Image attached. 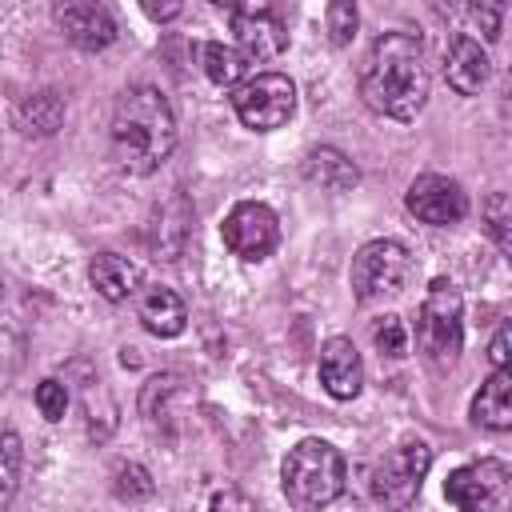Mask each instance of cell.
Listing matches in <instances>:
<instances>
[{
  "label": "cell",
  "instance_id": "7402d4cb",
  "mask_svg": "<svg viewBox=\"0 0 512 512\" xmlns=\"http://www.w3.org/2000/svg\"><path fill=\"white\" fill-rule=\"evenodd\" d=\"M372 344H376V352H380V356L400 360V356L408 352V332H404V320H400V316H380V320L372 324Z\"/></svg>",
  "mask_w": 512,
  "mask_h": 512
},
{
  "label": "cell",
  "instance_id": "e0dca14e",
  "mask_svg": "<svg viewBox=\"0 0 512 512\" xmlns=\"http://www.w3.org/2000/svg\"><path fill=\"white\" fill-rule=\"evenodd\" d=\"M472 420L484 424V428H492V432L512 428V372L508 368L492 372L480 384V392L472 400Z\"/></svg>",
  "mask_w": 512,
  "mask_h": 512
},
{
  "label": "cell",
  "instance_id": "ba28073f",
  "mask_svg": "<svg viewBox=\"0 0 512 512\" xmlns=\"http://www.w3.org/2000/svg\"><path fill=\"white\" fill-rule=\"evenodd\" d=\"M512 488V468L504 460H476L444 480V496L456 512H500Z\"/></svg>",
  "mask_w": 512,
  "mask_h": 512
},
{
  "label": "cell",
  "instance_id": "d4e9b609",
  "mask_svg": "<svg viewBox=\"0 0 512 512\" xmlns=\"http://www.w3.org/2000/svg\"><path fill=\"white\" fill-rule=\"evenodd\" d=\"M484 220H488L492 240H496L500 248H508V220H512V212H508V196H504V192H492V196L484 200Z\"/></svg>",
  "mask_w": 512,
  "mask_h": 512
},
{
  "label": "cell",
  "instance_id": "484cf974",
  "mask_svg": "<svg viewBox=\"0 0 512 512\" xmlns=\"http://www.w3.org/2000/svg\"><path fill=\"white\" fill-rule=\"evenodd\" d=\"M116 496L136 500V496H152V480L140 464H120L116 468Z\"/></svg>",
  "mask_w": 512,
  "mask_h": 512
},
{
  "label": "cell",
  "instance_id": "7c38bea8",
  "mask_svg": "<svg viewBox=\"0 0 512 512\" xmlns=\"http://www.w3.org/2000/svg\"><path fill=\"white\" fill-rule=\"evenodd\" d=\"M52 16H56L60 32H64L76 48H84V52H100V48H108V44L116 40V20H112V12H108L104 4L68 0V4H56Z\"/></svg>",
  "mask_w": 512,
  "mask_h": 512
},
{
  "label": "cell",
  "instance_id": "ffe728a7",
  "mask_svg": "<svg viewBox=\"0 0 512 512\" xmlns=\"http://www.w3.org/2000/svg\"><path fill=\"white\" fill-rule=\"evenodd\" d=\"M200 64L216 88H236V84H244V72H248V60L232 44H220V40L200 44Z\"/></svg>",
  "mask_w": 512,
  "mask_h": 512
},
{
  "label": "cell",
  "instance_id": "4316f807",
  "mask_svg": "<svg viewBox=\"0 0 512 512\" xmlns=\"http://www.w3.org/2000/svg\"><path fill=\"white\" fill-rule=\"evenodd\" d=\"M208 512H260V504L248 492H240V488H224V492L212 496Z\"/></svg>",
  "mask_w": 512,
  "mask_h": 512
},
{
  "label": "cell",
  "instance_id": "30bf717a",
  "mask_svg": "<svg viewBox=\"0 0 512 512\" xmlns=\"http://www.w3.org/2000/svg\"><path fill=\"white\" fill-rule=\"evenodd\" d=\"M228 20H232V32H236V52L248 60V64H260V60H272L288 48V32H284V20L264 8V4H244V8H228Z\"/></svg>",
  "mask_w": 512,
  "mask_h": 512
},
{
  "label": "cell",
  "instance_id": "9a60e30c",
  "mask_svg": "<svg viewBox=\"0 0 512 512\" xmlns=\"http://www.w3.org/2000/svg\"><path fill=\"white\" fill-rule=\"evenodd\" d=\"M88 280H92V288H96L108 304H124V300H132L136 288H140V268H136L128 256H120V252H100V256H92V264H88Z\"/></svg>",
  "mask_w": 512,
  "mask_h": 512
},
{
  "label": "cell",
  "instance_id": "f546056e",
  "mask_svg": "<svg viewBox=\"0 0 512 512\" xmlns=\"http://www.w3.org/2000/svg\"><path fill=\"white\" fill-rule=\"evenodd\" d=\"M144 12H148L152 20H172V16L180 12V4H144Z\"/></svg>",
  "mask_w": 512,
  "mask_h": 512
},
{
  "label": "cell",
  "instance_id": "44dd1931",
  "mask_svg": "<svg viewBox=\"0 0 512 512\" xmlns=\"http://www.w3.org/2000/svg\"><path fill=\"white\" fill-rule=\"evenodd\" d=\"M20 464H24V444L16 432H0V512H8L16 484H20Z\"/></svg>",
  "mask_w": 512,
  "mask_h": 512
},
{
  "label": "cell",
  "instance_id": "3957f363",
  "mask_svg": "<svg viewBox=\"0 0 512 512\" xmlns=\"http://www.w3.org/2000/svg\"><path fill=\"white\" fill-rule=\"evenodd\" d=\"M280 484L300 512H316L344 492V456L328 440H300L284 456Z\"/></svg>",
  "mask_w": 512,
  "mask_h": 512
},
{
  "label": "cell",
  "instance_id": "6da1fadb",
  "mask_svg": "<svg viewBox=\"0 0 512 512\" xmlns=\"http://www.w3.org/2000/svg\"><path fill=\"white\" fill-rule=\"evenodd\" d=\"M432 76L424 44L412 32H380L360 64V96L372 112L412 120L428 100Z\"/></svg>",
  "mask_w": 512,
  "mask_h": 512
},
{
  "label": "cell",
  "instance_id": "7a4b0ae2",
  "mask_svg": "<svg viewBox=\"0 0 512 512\" xmlns=\"http://www.w3.org/2000/svg\"><path fill=\"white\" fill-rule=\"evenodd\" d=\"M108 140H112V160L120 172L128 176L156 172L176 148V116H172L168 96L152 84L124 88L112 108Z\"/></svg>",
  "mask_w": 512,
  "mask_h": 512
},
{
  "label": "cell",
  "instance_id": "603a6c76",
  "mask_svg": "<svg viewBox=\"0 0 512 512\" xmlns=\"http://www.w3.org/2000/svg\"><path fill=\"white\" fill-rule=\"evenodd\" d=\"M328 32H332V44H348L352 36H356V4L352 0H332L328 4Z\"/></svg>",
  "mask_w": 512,
  "mask_h": 512
},
{
  "label": "cell",
  "instance_id": "52a82bcc",
  "mask_svg": "<svg viewBox=\"0 0 512 512\" xmlns=\"http://www.w3.org/2000/svg\"><path fill=\"white\" fill-rule=\"evenodd\" d=\"M432 468V448L424 440H404L396 444L388 456H380V464L372 468V500L400 512L416 500L424 476Z\"/></svg>",
  "mask_w": 512,
  "mask_h": 512
},
{
  "label": "cell",
  "instance_id": "5bb4252c",
  "mask_svg": "<svg viewBox=\"0 0 512 512\" xmlns=\"http://www.w3.org/2000/svg\"><path fill=\"white\" fill-rule=\"evenodd\" d=\"M488 52L480 48V40H472L468 32H456L448 40V52H444V76L448 84L460 92V96H476L484 84H488Z\"/></svg>",
  "mask_w": 512,
  "mask_h": 512
},
{
  "label": "cell",
  "instance_id": "4fadbf2b",
  "mask_svg": "<svg viewBox=\"0 0 512 512\" xmlns=\"http://www.w3.org/2000/svg\"><path fill=\"white\" fill-rule=\"evenodd\" d=\"M320 384L332 400H352L364 384V364H360V352L348 336H332L324 348H320Z\"/></svg>",
  "mask_w": 512,
  "mask_h": 512
},
{
  "label": "cell",
  "instance_id": "8fae6325",
  "mask_svg": "<svg viewBox=\"0 0 512 512\" xmlns=\"http://www.w3.org/2000/svg\"><path fill=\"white\" fill-rule=\"evenodd\" d=\"M404 204H408V212H412L416 220L436 224V228L456 224V220L468 216V196H464V188H460L456 180L440 176V172H424V176H416V180L408 184Z\"/></svg>",
  "mask_w": 512,
  "mask_h": 512
},
{
  "label": "cell",
  "instance_id": "8992f818",
  "mask_svg": "<svg viewBox=\"0 0 512 512\" xmlns=\"http://www.w3.org/2000/svg\"><path fill=\"white\" fill-rule=\"evenodd\" d=\"M232 108L244 128L272 132L296 112V84L284 72H256L232 88Z\"/></svg>",
  "mask_w": 512,
  "mask_h": 512
},
{
  "label": "cell",
  "instance_id": "9c48e42d",
  "mask_svg": "<svg viewBox=\"0 0 512 512\" xmlns=\"http://www.w3.org/2000/svg\"><path fill=\"white\" fill-rule=\"evenodd\" d=\"M220 232H224V244H228L240 260H264V256H272V248L280 244V220H276V212H272L268 204H260V200H240V204L224 216Z\"/></svg>",
  "mask_w": 512,
  "mask_h": 512
},
{
  "label": "cell",
  "instance_id": "277c9868",
  "mask_svg": "<svg viewBox=\"0 0 512 512\" xmlns=\"http://www.w3.org/2000/svg\"><path fill=\"white\" fill-rule=\"evenodd\" d=\"M416 348L432 368H452L464 348V300L452 280H432L416 320Z\"/></svg>",
  "mask_w": 512,
  "mask_h": 512
},
{
  "label": "cell",
  "instance_id": "2e32d148",
  "mask_svg": "<svg viewBox=\"0 0 512 512\" xmlns=\"http://www.w3.org/2000/svg\"><path fill=\"white\" fill-rule=\"evenodd\" d=\"M136 316H140V324H144L152 336H164V340H168V336H180L184 324H188L184 300H180L172 288H164V284H152V288L140 292Z\"/></svg>",
  "mask_w": 512,
  "mask_h": 512
},
{
  "label": "cell",
  "instance_id": "ac0fdd59",
  "mask_svg": "<svg viewBox=\"0 0 512 512\" xmlns=\"http://www.w3.org/2000/svg\"><path fill=\"white\" fill-rule=\"evenodd\" d=\"M64 120V104L56 92H32L16 104V128L24 136H52Z\"/></svg>",
  "mask_w": 512,
  "mask_h": 512
},
{
  "label": "cell",
  "instance_id": "5b68a950",
  "mask_svg": "<svg viewBox=\"0 0 512 512\" xmlns=\"http://www.w3.org/2000/svg\"><path fill=\"white\" fill-rule=\"evenodd\" d=\"M412 280V252L400 240H368L352 256V292L360 304L392 300Z\"/></svg>",
  "mask_w": 512,
  "mask_h": 512
},
{
  "label": "cell",
  "instance_id": "f1b7e54d",
  "mask_svg": "<svg viewBox=\"0 0 512 512\" xmlns=\"http://www.w3.org/2000/svg\"><path fill=\"white\" fill-rule=\"evenodd\" d=\"M488 360H492V368H496V372H500V368H508V324H500V328H496L492 348H488Z\"/></svg>",
  "mask_w": 512,
  "mask_h": 512
},
{
  "label": "cell",
  "instance_id": "83f0119b",
  "mask_svg": "<svg viewBox=\"0 0 512 512\" xmlns=\"http://www.w3.org/2000/svg\"><path fill=\"white\" fill-rule=\"evenodd\" d=\"M472 20L480 24L484 40H496L500 36V20H504V4H476L472 8Z\"/></svg>",
  "mask_w": 512,
  "mask_h": 512
},
{
  "label": "cell",
  "instance_id": "d6986e66",
  "mask_svg": "<svg viewBox=\"0 0 512 512\" xmlns=\"http://www.w3.org/2000/svg\"><path fill=\"white\" fill-rule=\"evenodd\" d=\"M304 176H308L312 184L328 188V192H344V188L356 184V164H352L344 152H336V148H316V152L304 160Z\"/></svg>",
  "mask_w": 512,
  "mask_h": 512
},
{
  "label": "cell",
  "instance_id": "cb8c5ba5",
  "mask_svg": "<svg viewBox=\"0 0 512 512\" xmlns=\"http://www.w3.org/2000/svg\"><path fill=\"white\" fill-rule=\"evenodd\" d=\"M36 408L44 420H64L68 412V388L60 380H40L36 384Z\"/></svg>",
  "mask_w": 512,
  "mask_h": 512
}]
</instances>
